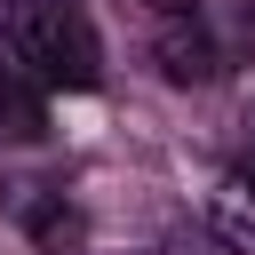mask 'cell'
<instances>
[{"label":"cell","instance_id":"obj_4","mask_svg":"<svg viewBox=\"0 0 255 255\" xmlns=\"http://www.w3.org/2000/svg\"><path fill=\"white\" fill-rule=\"evenodd\" d=\"M215 223H223V239H231L239 255H255V207H247V191H239V183L215 199Z\"/></svg>","mask_w":255,"mask_h":255},{"label":"cell","instance_id":"obj_2","mask_svg":"<svg viewBox=\"0 0 255 255\" xmlns=\"http://www.w3.org/2000/svg\"><path fill=\"white\" fill-rule=\"evenodd\" d=\"M231 64H239V48L207 24V0L167 16V32H159V72H167L175 88H191V80H223Z\"/></svg>","mask_w":255,"mask_h":255},{"label":"cell","instance_id":"obj_1","mask_svg":"<svg viewBox=\"0 0 255 255\" xmlns=\"http://www.w3.org/2000/svg\"><path fill=\"white\" fill-rule=\"evenodd\" d=\"M0 48L40 88H64V96L104 80V40L80 0H0Z\"/></svg>","mask_w":255,"mask_h":255},{"label":"cell","instance_id":"obj_5","mask_svg":"<svg viewBox=\"0 0 255 255\" xmlns=\"http://www.w3.org/2000/svg\"><path fill=\"white\" fill-rule=\"evenodd\" d=\"M151 8H159V16H175V8H199V0H151Z\"/></svg>","mask_w":255,"mask_h":255},{"label":"cell","instance_id":"obj_3","mask_svg":"<svg viewBox=\"0 0 255 255\" xmlns=\"http://www.w3.org/2000/svg\"><path fill=\"white\" fill-rule=\"evenodd\" d=\"M0 135H16V143H40L48 135V88L0 48Z\"/></svg>","mask_w":255,"mask_h":255}]
</instances>
